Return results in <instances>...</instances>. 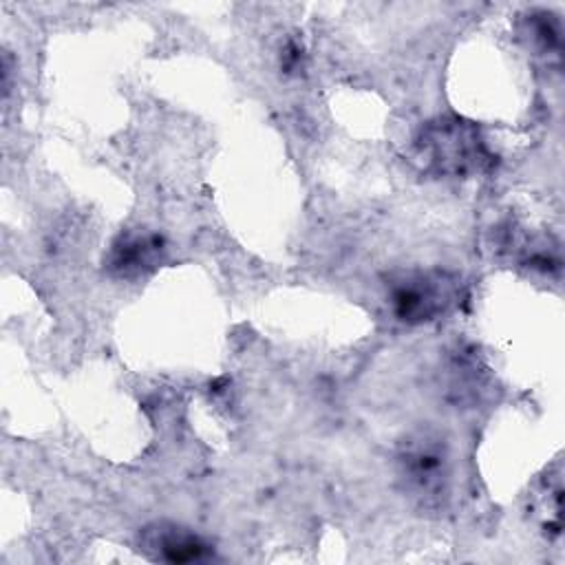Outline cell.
I'll return each mask as SVG.
<instances>
[{"instance_id": "1", "label": "cell", "mask_w": 565, "mask_h": 565, "mask_svg": "<svg viewBox=\"0 0 565 565\" xmlns=\"http://www.w3.org/2000/svg\"><path fill=\"white\" fill-rule=\"evenodd\" d=\"M448 282L435 274H404L391 285V305L404 322H426L444 311Z\"/></svg>"}, {"instance_id": "2", "label": "cell", "mask_w": 565, "mask_h": 565, "mask_svg": "<svg viewBox=\"0 0 565 565\" xmlns=\"http://www.w3.org/2000/svg\"><path fill=\"white\" fill-rule=\"evenodd\" d=\"M143 547L152 558L168 563H192L207 556L210 545L188 527L174 523H159L143 532Z\"/></svg>"}, {"instance_id": "3", "label": "cell", "mask_w": 565, "mask_h": 565, "mask_svg": "<svg viewBox=\"0 0 565 565\" xmlns=\"http://www.w3.org/2000/svg\"><path fill=\"white\" fill-rule=\"evenodd\" d=\"M402 472L417 492H437L446 481V455L437 441L426 437L415 439L406 446L399 457Z\"/></svg>"}, {"instance_id": "4", "label": "cell", "mask_w": 565, "mask_h": 565, "mask_svg": "<svg viewBox=\"0 0 565 565\" xmlns=\"http://www.w3.org/2000/svg\"><path fill=\"white\" fill-rule=\"evenodd\" d=\"M163 252V241L157 234H128L113 243L108 267L121 278H135L150 271Z\"/></svg>"}, {"instance_id": "5", "label": "cell", "mask_w": 565, "mask_h": 565, "mask_svg": "<svg viewBox=\"0 0 565 565\" xmlns=\"http://www.w3.org/2000/svg\"><path fill=\"white\" fill-rule=\"evenodd\" d=\"M433 148V159L441 161L444 168L459 172V168L475 166V152L479 154V139L472 128H466L459 121H450L433 128L424 139Z\"/></svg>"}]
</instances>
